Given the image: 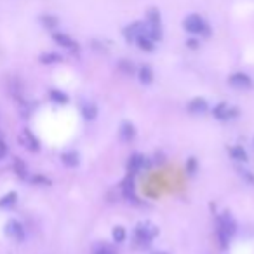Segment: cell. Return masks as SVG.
Listing matches in <instances>:
<instances>
[{"label":"cell","instance_id":"1","mask_svg":"<svg viewBox=\"0 0 254 254\" xmlns=\"http://www.w3.org/2000/svg\"><path fill=\"white\" fill-rule=\"evenodd\" d=\"M183 26L186 32L193 35H202V37H209L211 35V26L205 23L204 17H200L199 14H190L185 17Z\"/></svg>","mask_w":254,"mask_h":254},{"label":"cell","instance_id":"2","mask_svg":"<svg viewBox=\"0 0 254 254\" xmlns=\"http://www.w3.org/2000/svg\"><path fill=\"white\" fill-rule=\"evenodd\" d=\"M157 234H158L157 226L148 223V221H145V223H139V225L136 226L134 237H136V242L139 244V246L145 247V246H148L155 237H157Z\"/></svg>","mask_w":254,"mask_h":254},{"label":"cell","instance_id":"3","mask_svg":"<svg viewBox=\"0 0 254 254\" xmlns=\"http://www.w3.org/2000/svg\"><path fill=\"white\" fill-rule=\"evenodd\" d=\"M17 139H19L21 145L25 146V148H28L30 152L40 150V141H38L37 136H35L30 129H23V133H21V136L17 137Z\"/></svg>","mask_w":254,"mask_h":254},{"label":"cell","instance_id":"4","mask_svg":"<svg viewBox=\"0 0 254 254\" xmlns=\"http://www.w3.org/2000/svg\"><path fill=\"white\" fill-rule=\"evenodd\" d=\"M5 234H7L9 237H13L14 240H17V242L25 240V228H23V225H21L17 220L7 221V225H5Z\"/></svg>","mask_w":254,"mask_h":254},{"label":"cell","instance_id":"5","mask_svg":"<svg viewBox=\"0 0 254 254\" xmlns=\"http://www.w3.org/2000/svg\"><path fill=\"white\" fill-rule=\"evenodd\" d=\"M52 40H54L58 46L65 47V49H68V51H73V52H77V51H79V44H77V42L73 40L70 35H67V34L54 32V34H52Z\"/></svg>","mask_w":254,"mask_h":254},{"label":"cell","instance_id":"6","mask_svg":"<svg viewBox=\"0 0 254 254\" xmlns=\"http://www.w3.org/2000/svg\"><path fill=\"white\" fill-rule=\"evenodd\" d=\"M218 230L223 232L226 237H232L235 234V230H237V225H235L234 218L230 216L228 213H225L223 216L220 218V223H218Z\"/></svg>","mask_w":254,"mask_h":254},{"label":"cell","instance_id":"7","mask_svg":"<svg viewBox=\"0 0 254 254\" xmlns=\"http://www.w3.org/2000/svg\"><path fill=\"white\" fill-rule=\"evenodd\" d=\"M228 82L232 84L235 89H251L253 87V80H251V77L247 75V73H242V71L230 75Z\"/></svg>","mask_w":254,"mask_h":254},{"label":"cell","instance_id":"8","mask_svg":"<svg viewBox=\"0 0 254 254\" xmlns=\"http://www.w3.org/2000/svg\"><path fill=\"white\" fill-rule=\"evenodd\" d=\"M139 35H146V23H133L124 30V37L127 42H134Z\"/></svg>","mask_w":254,"mask_h":254},{"label":"cell","instance_id":"9","mask_svg":"<svg viewBox=\"0 0 254 254\" xmlns=\"http://www.w3.org/2000/svg\"><path fill=\"white\" fill-rule=\"evenodd\" d=\"M188 112L193 113V115H200V113L207 112V101L204 98H195L188 103Z\"/></svg>","mask_w":254,"mask_h":254},{"label":"cell","instance_id":"10","mask_svg":"<svg viewBox=\"0 0 254 254\" xmlns=\"http://www.w3.org/2000/svg\"><path fill=\"white\" fill-rule=\"evenodd\" d=\"M146 160L143 155H133V157L129 158V164H127V169H129V172H133V174H136L137 171H141L143 167H145Z\"/></svg>","mask_w":254,"mask_h":254},{"label":"cell","instance_id":"11","mask_svg":"<svg viewBox=\"0 0 254 254\" xmlns=\"http://www.w3.org/2000/svg\"><path fill=\"white\" fill-rule=\"evenodd\" d=\"M134 136H136V129H134V125L131 124V122H124L120 127V137L122 141L129 143L134 139Z\"/></svg>","mask_w":254,"mask_h":254},{"label":"cell","instance_id":"12","mask_svg":"<svg viewBox=\"0 0 254 254\" xmlns=\"http://www.w3.org/2000/svg\"><path fill=\"white\" fill-rule=\"evenodd\" d=\"M61 162L65 164L67 167H77L80 162V158H79V153L73 150L70 152H65V153H61Z\"/></svg>","mask_w":254,"mask_h":254},{"label":"cell","instance_id":"13","mask_svg":"<svg viewBox=\"0 0 254 254\" xmlns=\"http://www.w3.org/2000/svg\"><path fill=\"white\" fill-rule=\"evenodd\" d=\"M122 193H124V197L129 202H134V204H137V197H136V192H134V185L131 179H127L124 183V186H122Z\"/></svg>","mask_w":254,"mask_h":254},{"label":"cell","instance_id":"14","mask_svg":"<svg viewBox=\"0 0 254 254\" xmlns=\"http://www.w3.org/2000/svg\"><path fill=\"white\" fill-rule=\"evenodd\" d=\"M13 169H14V172L17 174V178H21V179H26V176H28V171H26V164L21 160L19 157H14V160H13Z\"/></svg>","mask_w":254,"mask_h":254},{"label":"cell","instance_id":"15","mask_svg":"<svg viewBox=\"0 0 254 254\" xmlns=\"http://www.w3.org/2000/svg\"><path fill=\"white\" fill-rule=\"evenodd\" d=\"M230 115H232V110H230L228 104L220 103L216 108H214V117L220 119V120H226V119H230Z\"/></svg>","mask_w":254,"mask_h":254},{"label":"cell","instance_id":"16","mask_svg":"<svg viewBox=\"0 0 254 254\" xmlns=\"http://www.w3.org/2000/svg\"><path fill=\"white\" fill-rule=\"evenodd\" d=\"M134 42L139 46V49L146 51V52H152V51H153V40H152L148 35H139Z\"/></svg>","mask_w":254,"mask_h":254},{"label":"cell","instance_id":"17","mask_svg":"<svg viewBox=\"0 0 254 254\" xmlns=\"http://www.w3.org/2000/svg\"><path fill=\"white\" fill-rule=\"evenodd\" d=\"M16 200H17V193L16 192H9L7 195H4L2 199H0V209L13 207V205L16 204Z\"/></svg>","mask_w":254,"mask_h":254},{"label":"cell","instance_id":"18","mask_svg":"<svg viewBox=\"0 0 254 254\" xmlns=\"http://www.w3.org/2000/svg\"><path fill=\"white\" fill-rule=\"evenodd\" d=\"M40 63H44V65H54V63H59L61 61V54H58V52H44V54H40Z\"/></svg>","mask_w":254,"mask_h":254},{"label":"cell","instance_id":"19","mask_svg":"<svg viewBox=\"0 0 254 254\" xmlns=\"http://www.w3.org/2000/svg\"><path fill=\"white\" fill-rule=\"evenodd\" d=\"M82 115H84V119H87V120H94L96 115H98V108L92 103L84 104L82 106Z\"/></svg>","mask_w":254,"mask_h":254},{"label":"cell","instance_id":"20","mask_svg":"<svg viewBox=\"0 0 254 254\" xmlns=\"http://www.w3.org/2000/svg\"><path fill=\"white\" fill-rule=\"evenodd\" d=\"M139 80H141L143 84H150L152 80H153V71H152V68L148 67V65L139 68Z\"/></svg>","mask_w":254,"mask_h":254},{"label":"cell","instance_id":"21","mask_svg":"<svg viewBox=\"0 0 254 254\" xmlns=\"http://www.w3.org/2000/svg\"><path fill=\"white\" fill-rule=\"evenodd\" d=\"M49 98L58 104H67L68 103V96L65 94V92L58 91V89H52V91L49 92Z\"/></svg>","mask_w":254,"mask_h":254},{"label":"cell","instance_id":"22","mask_svg":"<svg viewBox=\"0 0 254 254\" xmlns=\"http://www.w3.org/2000/svg\"><path fill=\"white\" fill-rule=\"evenodd\" d=\"M230 153H232V158H235L238 162H246L247 160V152L244 150L242 146H234V148L230 150Z\"/></svg>","mask_w":254,"mask_h":254},{"label":"cell","instance_id":"23","mask_svg":"<svg viewBox=\"0 0 254 254\" xmlns=\"http://www.w3.org/2000/svg\"><path fill=\"white\" fill-rule=\"evenodd\" d=\"M40 23L44 26H46V28H49V30H54L56 26H58V17L56 16H51V14H44V16L40 17Z\"/></svg>","mask_w":254,"mask_h":254},{"label":"cell","instance_id":"24","mask_svg":"<svg viewBox=\"0 0 254 254\" xmlns=\"http://www.w3.org/2000/svg\"><path fill=\"white\" fill-rule=\"evenodd\" d=\"M112 237H113V240L117 242V244H122V242L125 240V237H127L124 226H115L113 232H112Z\"/></svg>","mask_w":254,"mask_h":254},{"label":"cell","instance_id":"25","mask_svg":"<svg viewBox=\"0 0 254 254\" xmlns=\"http://www.w3.org/2000/svg\"><path fill=\"white\" fill-rule=\"evenodd\" d=\"M186 171L190 172V174H195L197 172V160L195 158H190L186 162Z\"/></svg>","mask_w":254,"mask_h":254},{"label":"cell","instance_id":"26","mask_svg":"<svg viewBox=\"0 0 254 254\" xmlns=\"http://www.w3.org/2000/svg\"><path fill=\"white\" fill-rule=\"evenodd\" d=\"M94 254H117V253H115V251H113L112 247L103 246V247H100L98 251H94Z\"/></svg>","mask_w":254,"mask_h":254},{"label":"cell","instance_id":"27","mask_svg":"<svg viewBox=\"0 0 254 254\" xmlns=\"http://www.w3.org/2000/svg\"><path fill=\"white\" fill-rule=\"evenodd\" d=\"M5 155H7V145H5V141L0 137V160H2Z\"/></svg>","mask_w":254,"mask_h":254},{"label":"cell","instance_id":"28","mask_svg":"<svg viewBox=\"0 0 254 254\" xmlns=\"http://www.w3.org/2000/svg\"><path fill=\"white\" fill-rule=\"evenodd\" d=\"M120 67H122V70L125 71V73H133V70H134V67H133V63H127V61H122L120 63Z\"/></svg>","mask_w":254,"mask_h":254},{"label":"cell","instance_id":"29","mask_svg":"<svg viewBox=\"0 0 254 254\" xmlns=\"http://www.w3.org/2000/svg\"><path fill=\"white\" fill-rule=\"evenodd\" d=\"M32 181H34V183L51 185V181H49V179H46V178H44V176H34V178H32Z\"/></svg>","mask_w":254,"mask_h":254},{"label":"cell","instance_id":"30","mask_svg":"<svg viewBox=\"0 0 254 254\" xmlns=\"http://www.w3.org/2000/svg\"><path fill=\"white\" fill-rule=\"evenodd\" d=\"M188 46L192 47V49H195V47H197V42H195V40H193V38H192V40H188Z\"/></svg>","mask_w":254,"mask_h":254},{"label":"cell","instance_id":"31","mask_svg":"<svg viewBox=\"0 0 254 254\" xmlns=\"http://www.w3.org/2000/svg\"><path fill=\"white\" fill-rule=\"evenodd\" d=\"M152 254H167V253H164V251H157V253H152Z\"/></svg>","mask_w":254,"mask_h":254},{"label":"cell","instance_id":"32","mask_svg":"<svg viewBox=\"0 0 254 254\" xmlns=\"http://www.w3.org/2000/svg\"><path fill=\"white\" fill-rule=\"evenodd\" d=\"M0 137H2V134H0Z\"/></svg>","mask_w":254,"mask_h":254}]
</instances>
